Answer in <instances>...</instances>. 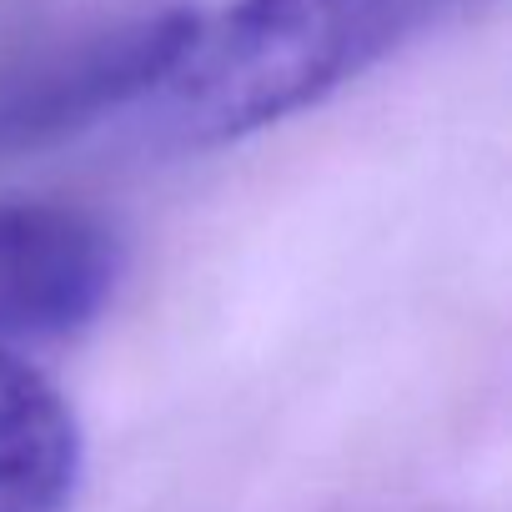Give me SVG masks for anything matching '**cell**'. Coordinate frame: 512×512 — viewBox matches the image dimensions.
<instances>
[{
	"label": "cell",
	"mask_w": 512,
	"mask_h": 512,
	"mask_svg": "<svg viewBox=\"0 0 512 512\" xmlns=\"http://www.w3.org/2000/svg\"><path fill=\"white\" fill-rule=\"evenodd\" d=\"M472 0H231L201 16L141 106L156 146L201 151L267 131L377 71Z\"/></svg>",
	"instance_id": "cell-1"
},
{
	"label": "cell",
	"mask_w": 512,
	"mask_h": 512,
	"mask_svg": "<svg viewBox=\"0 0 512 512\" xmlns=\"http://www.w3.org/2000/svg\"><path fill=\"white\" fill-rule=\"evenodd\" d=\"M201 11L126 0L46 36L0 71V156L56 146L116 111H141L181 61Z\"/></svg>",
	"instance_id": "cell-2"
},
{
	"label": "cell",
	"mask_w": 512,
	"mask_h": 512,
	"mask_svg": "<svg viewBox=\"0 0 512 512\" xmlns=\"http://www.w3.org/2000/svg\"><path fill=\"white\" fill-rule=\"evenodd\" d=\"M121 282V236L71 201H0V352L66 342Z\"/></svg>",
	"instance_id": "cell-3"
},
{
	"label": "cell",
	"mask_w": 512,
	"mask_h": 512,
	"mask_svg": "<svg viewBox=\"0 0 512 512\" xmlns=\"http://www.w3.org/2000/svg\"><path fill=\"white\" fill-rule=\"evenodd\" d=\"M86 472V437L61 387L0 352V512H71Z\"/></svg>",
	"instance_id": "cell-4"
}]
</instances>
